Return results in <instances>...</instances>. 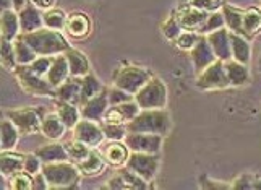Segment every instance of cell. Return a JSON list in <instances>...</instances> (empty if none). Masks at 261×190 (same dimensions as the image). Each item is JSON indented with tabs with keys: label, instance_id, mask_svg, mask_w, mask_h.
<instances>
[{
	"label": "cell",
	"instance_id": "1",
	"mask_svg": "<svg viewBox=\"0 0 261 190\" xmlns=\"http://www.w3.org/2000/svg\"><path fill=\"white\" fill-rule=\"evenodd\" d=\"M21 38L30 44L38 56H59L71 48L64 33L46 28V26L33 33H21Z\"/></svg>",
	"mask_w": 261,
	"mask_h": 190
},
{
	"label": "cell",
	"instance_id": "2",
	"mask_svg": "<svg viewBox=\"0 0 261 190\" xmlns=\"http://www.w3.org/2000/svg\"><path fill=\"white\" fill-rule=\"evenodd\" d=\"M125 125H127V132L156 133L166 137L172 130V119L166 109H141L133 121Z\"/></svg>",
	"mask_w": 261,
	"mask_h": 190
},
{
	"label": "cell",
	"instance_id": "3",
	"mask_svg": "<svg viewBox=\"0 0 261 190\" xmlns=\"http://www.w3.org/2000/svg\"><path fill=\"white\" fill-rule=\"evenodd\" d=\"M42 174L46 176L49 188L60 190V188H76L82 179V171L78 169L76 162L73 161H57V162H46L42 164Z\"/></svg>",
	"mask_w": 261,
	"mask_h": 190
},
{
	"label": "cell",
	"instance_id": "4",
	"mask_svg": "<svg viewBox=\"0 0 261 190\" xmlns=\"http://www.w3.org/2000/svg\"><path fill=\"white\" fill-rule=\"evenodd\" d=\"M13 74L16 75L18 83L26 94L56 99V88L49 83L46 77L34 74L30 65H18Z\"/></svg>",
	"mask_w": 261,
	"mask_h": 190
},
{
	"label": "cell",
	"instance_id": "5",
	"mask_svg": "<svg viewBox=\"0 0 261 190\" xmlns=\"http://www.w3.org/2000/svg\"><path fill=\"white\" fill-rule=\"evenodd\" d=\"M167 86L159 77L152 75L148 83L135 94V101L141 109H166L167 107Z\"/></svg>",
	"mask_w": 261,
	"mask_h": 190
},
{
	"label": "cell",
	"instance_id": "6",
	"mask_svg": "<svg viewBox=\"0 0 261 190\" xmlns=\"http://www.w3.org/2000/svg\"><path fill=\"white\" fill-rule=\"evenodd\" d=\"M151 72L137 65H123L119 70H115L112 83L114 86L125 89L132 94H137L140 89L151 80Z\"/></svg>",
	"mask_w": 261,
	"mask_h": 190
},
{
	"label": "cell",
	"instance_id": "7",
	"mask_svg": "<svg viewBox=\"0 0 261 190\" xmlns=\"http://www.w3.org/2000/svg\"><path fill=\"white\" fill-rule=\"evenodd\" d=\"M125 166L128 169H132L133 173H137L140 177H143L148 182H152L156 179L159 168H161V158L159 153L154 155V153H137L132 151L130 156L125 162Z\"/></svg>",
	"mask_w": 261,
	"mask_h": 190
},
{
	"label": "cell",
	"instance_id": "8",
	"mask_svg": "<svg viewBox=\"0 0 261 190\" xmlns=\"http://www.w3.org/2000/svg\"><path fill=\"white\" fill-rule=\"evenodd\" d=\"M196 88L204 89V91H216V89L230 88L224 62L216 60L208 68H204L201 74H198L196 75Z\"/></svg>",
	"mask_w": 261,
	"mask_h": 190
},
{
	"label": "cell",
	"instance_id": "9",
	"mask_svg": "<svg viewBox=\"0 0 261 190\" xmlns=\"http://www.w3.org/2000/svg\"><path fill=\"white\" fill-rule=\"evenodd\" d=\"M5 117H8L20 130L21 135H33L41 132L42 114L34 107H21V109H8L5 111Z\"/></svg>",
	"mask_w": 261,
	"mask_h": 190
},
{
	"label": "cell",
	"instance_id": "10",
	"mask_svg": "<svg viewBox=\"0 0 261 190\" xmlns=\"http://www.w3.org/2000/svg\"><path fill=\"white\" fill-rule=\"evenodd\" d=\"M71 130H73V138L88 145L89 148L101 147L106 140L102 125H99V122H94V121L80 119V122Z\"/></svg>",
	"mask_w": 261,
	"mask_h": 190
},
{
	"label": "cell",
	"instance_id": "11",
	"mask_svg": "<svg viewBox=\"0 0 261 190\" xmlns=\"http://www.w3.org/2000/svg\"><path fill=\"white\" fill-rule=\"evenodd\" d=\"M104 187L111 190H145L148 188V180L140 177L127 166H120Z\"/></svg>",
	"mask_w": 261,
	"mask_h": 190
},
{
	"label": "cell",
	"instance_id": "12",
	"mask_svg": "<svg viewBox=\"0 0 261 190\" xmlns=\"http://www.w3.org/2000/svg\"><path fill=\"white\" fill-rule=\"evenodd\" d=\"M163 138L156 133H141V132H128L125 137V143L130 148V151L137 153H161L163 148Z\"/></svg>",
	"mask_w": 261,
	"mask_h": 190
},
{
	"label": "cell",
	"instance_id": "13",
	"mask_svg": "<svg viewBox=\"0 0 261 190\" xmlns=\"http://www.w3.org/2000/svg\"><path fill=\"white\" fill-rule=\"evenodd\" d=\"M190 59H192V63H193V68H195V74H201L204 68H208L213 62L218 60L216 57V54L213 52L211 46L208 39H206V36L201 34L200 41L196 42V46L190 51Z\"/></svg>",
	"mask_w": 261,
	"mask_h": 190
},
{
	"label": "cell",
	"instance_id": "14",
	"mask_svg": "<svg viewBox=\"0 0 261 190\" xmlns=\"http://www.w3.org/2000/svg\"><path fill=\"white\" fill-rule=\"evenodd\" d=\"M213 52L216 54L218 60L227 62L232 59V49H230V31L224 26L221 30H216L210 34H206Z\"/></svg>",
	"mask_w": 261,
	"mask_h": 190
},
{
	"label": "cell",
	"instance_id": "15",
	"mask_svg": "<svg viewBox=\"0 0 261 190\" xmlns=\"http://www.w3.org/2000/svg\"><path fill=\"white\" fill-rule=\"evenodd\" d=\"M107 107H109V99H107V89L104 88L97 96L91 98L83 106H80L82 119L94 121V122H102Z\"/></svg>",
	"mask_w": 261,
	"mask_h": 190
},
{
	"label": "cell",
	"instance_id": "16",
	"mask_svg": "<svg viewBox=\"0 0 261 190\" xmlns=\"http://www.w3.org/2000/svg\"><path fill=\"white\" fill-rule=\"evenodd\" d=\"M175 15H177V20L184 31H198L210 13L184 4L178 10H175Z\"/></svg>",
	"mask_w": 261,
	"mask_h": 190
},
{
	"label": "cell",
	"instance_id": "17",
	"mask_svg": "<svg viewBox=\"0 0 261 190\" xmlns=\"http://www.w3.org/2000/svg\"><path fill=\"white\" fill-rule=\"evenodd\" d=\"M42 10L38 8L34 4L28 2L23 8L18 10V16H20V25H21V33H33L36 30L44 28V16Z\"/></svg>",
	"mask_w": 261,
	"mask_h": 190
},
{
	"label": "cell",
	"instance_id": "18",
	"mask_svg": "<svg viewBox=\"0 0 261 190\" xmlns=\"http://www.w3.org/2000/svg\"><path fill=\"white\" fill-rule=\"evenodd\" d=\"M65 31L70 38L75 39H85L91 33V20L83 12H71L68 13Z\"/></svg>",
	"mask_w": 261,
	"mask_h": 190
},
{
	"label": "cell",
	"instance_id": "19",
	"mask_svg": "<svg viewBox=\"0 0 261 190\" xmlns=\"http://www.w3.org/2000/svg\"><path fill=\"white\" fill-rule=\"evenodd\" d=\"M0 34H2V39L12 42L21 34L20 16H18V12L15 8H7V10L2 12V16H0Z\"/></svg>",
	"mask_w": 261,
	"mask_h": 190
},
{
	"label": "cell",
	"instance_id": "20",
	"mask_svg": "<svg viewBox=\"0 0 261 190\" xmlns=\"http://www.w3.org/2000/svg\"><path fill=\"white\" fill-rule=\"evenodd\" d=\"M261 33V8L258 7H248L244 10V16H242V33L248 41L255 39Z\"/></svg>",
	"mask_w": 261,
	"mask_h": 190
},
{
	"label": "cell",
	"instance_id": "21",
	"mask_svg": "<svg viewBox=\"0 0 261 190\" xmlns=\"http://www.w3.org/2000/svg\"><path fill=\"white\" fill-rule=\"evenodd\" d=\"M130 153L132 151L125 141H109L102 150L106 162L109 166H114V168L125 166V162H127Z\"/></svg>",
	"mask_w": 261,
	"mask_h": 190
},
{
	"label": "cell",
	"instance_id": "22",
	"mask_svg": "<svg viewBox=\"0 0 261 190\" xmlns=\"http://www.w3.org/2000/svg\"><path fill=\"white\" fill-rule=\"evenodd\" d=\"M82 94V77H68L64 83L56 88V99L80 106Z\"/></svg>",
	"mask_w": 261,
	"mask_h": 190
},
{
	"label": "cell",
	"instance_id": "23",
	"mask_svg": "<svg viewBox=\"0 0 261 190\" xmlns=\"http://www.w3.org/2000/svg\"><path fill=\"white\" fill-rule=\"evenodd\" d=\"M67 125L62 122V119L57 115V112L46 114L42 117V124H41V133L50 141H59L67 132Z\"/></svg>",
	"mask_w": 261,
	"mask_h": 190
},
{
	"label": "cell",
	"instance_id": "24",
	"mask_svg": "<svg viewBox=\"0 0 261 190\" xmlns=\"http://www.w3.org/2000/svg\"><path fill=\"white\" fill-rule=\"evenodd\" d=\"M224 67H226V74H227L229 83H230L232 88L245 86L250 81V68H248V65H244V63L230 59L227 62H224Z\"/></svg>",
	"mask_w": 261,
	"mask_h": 190
},
{
	"label": "cell",
	"instance_id": "25",
	"mask_svg": "<svg viewBox=\"0 0 261 190\" xmlns=\"http://www.w3.org/2000/svg\"><path fill=\"white\" fill-rule=\"evenodd\" d=\"M70 77V67H68V60L65 57V54H59V56L54 57L52 65L47 72L46 78L49 80V83L57 88L60 86L64 81Z\"/></svg>",
	"mask_w": 261,
	"mask_h": 190
},
{
	"label": "cell",
	"instance_id": "26",
	"mask_svg": "<svg viewBox=\"0 0 261 190\" xmlns=\"http://www.w3.org/2000/svg\"><path fill=\"white\" fill-rule=\"evenodd\" d=\"M64 54L68 60L70 77H85L88 74H91L89 72V60L82 51H78L75 48H68Z\"/></svg>",
	"mask_w": 261,
	"mask_h": 190
},
{
	"label": "cell",
	"instance_id": "27",
	"mask_svg": "<svg viewBox=\"0 0 261 190\" xmlns=\"http://www.w3.org/2000/svg\"><path fill=\"white\" fill-rule=\"evenodd\" d=\"M107 164L106 159H104V155L102 151H97L96 148H93L89 151V155L83 159L76 162L78 169L82 171L83 176H97L101 174L104 171V166Z\"/></svg>",
	"mask_w": 261,
	"mask_h": 190
},
{
	"label": "cell",
	"instance_id": "28",
	"mask_svg": "<svg viewBox=\"0 0 261 190\" xmlns=\"http://www.w3.org/2000/svg\"><path fill=\"white\" fill-rule=\"evenodd\" d=\"M230 49H232V59L237 60L244 65H250L251 62V42L244 38V36L230 33Z\"/></svg>",
	"mask_w": 261,
	"mask_h": 190
},
{
	"label": "cell",
	"instance_id": "29",
	"mask_svg": "<svg viewBox=\"0 0 261 190\" xmlns=\"http://www.w3.org/2000/svg\"><path fill=\"white\" fill-rule=\"evenodd\" d=\"M24 156L21 153H15L12 150L2 151L0 155V173H2L4 177H8L18 171L24 169Z\"/></svg>",
	"mask_w": 261,
	"mask_h": 190
},
{
	"label": "cell",
	"instance_id": "30",
	"mask_svg": "<svg viewBox=\"0 0 261 190\" xmlns=\"http://www.w3.org/2000/svg\"><path fill=\"white\" fill-rule=\"evenodd\" d=\"M42 161V164L46 162H57V161H68V155L67 150L64 147V143H57L52 141L49 145H44V147H39L34 151Z\"/></svg>",
	"mask_w": 261,
	"mask_h": 190
},
{
	"label": "cell",
	"instance_id": "31",
	"mask_svg": "<svg viewBox=\"0 0 261 190\" xmlns=\"http://www.w3.org/2000/svg\"><path fill=\"white\" fill-rule=\"evenodd\" d=\"M56 112L62 119V122L67 125L68 130L73 129V127L80 122V119H82L80 107L76 104H71L67 101H59V99H56Z\"/></svg>",
	"mask_w": 261,
	"mask_h": 190
},
{
	"label": "cell",
	"instance_id": "32",
	"mask_svg": "<svg viewBox=\"0 0 261 190\" xmlns=\"http://www.w3.org/2000/svg\"><path fill=\"white\" fill-rule=\"evenodd\" d=\"M20 135L21 133L18 130V127L8 117H4L2 125H0V147H2V151L13 150L18 140H20Z\"/></svg>",
	"mask_w": 261,
	"mask_h": 190
},
{
	"label": "cell",
	"instance_id": "33",
	"mask_svg": "<svg viewBox=\"0 0 261 190\" xmlns=\"http://www.w3.org/2000/svg\"><path fill=\"white\" fill-rule=\"evenodd\" d=\"M221 12L224 15V21H226V28L230 33L240 34L242 33V16H244V10L239 7H233L230 4L224 2Z\"/></svg>",
	"mask_w": 261,
	"mask_h": 190
},
{
	"label": "cell",
	"instance_id": "34",
	"mask_svg": "<svg viewBox=\"0 0 261 190\" xmlns=\"http://www.w3.org/2000/svg\"><path fill=\"white\" fill-rule=\"evenodd\" d=\"M102 85L101 81L97 80L96 75L88 74L85 77H82V94H80V106H83L86 101H89L91 98L97 96L99 93L102 91ZM78 106V107H80Z\"/></svg>",
	"mask_w": 261,
	"mask_h": 190
},
{
	"label": "cell",
	"instance_id": "35",
	"mask_svg": "<svg viewBox=\"0 0 261 190\" xmlns=\"http://www.w3.org/2000/svg\"><path fill=\"white\" fill-rule=\"evenodd\" d=\"M13 48H15V57H16L18 65H31V63L38 59V54H36L30 44L21 38V34L13 41Z\"/></svg>",
	"mask_w": 261,
	"mask_h": 190
},
{
	"label": "cell",
	"instance_id": "36",
	"mask_svg": "<svg viewBox=\"0 0 261 190\" xmlns=\"http://www.w3.org/2000/svg\"><path fill=\"white\" fill-rule=\"evenodd\" d=\"M42 16H44V26H46V28L57 30V31L65 30L68 15L64 10L54 7V8H49V10H44Z\"/></svg>",
	"mask_w": 261,
	"mask_h": 190
},
{
	"label": "cell",
	"instance_id": "37",
	"mask_svg": "<svg viewBox=\"0 0 261 190\" xmlns=\"http://www.w3.org/2000/svg\"><path fill=\"white\" fill-rule=\"evenodd\" d=\"M34 185V179L26 171H18V173L7 177V187L12 190H31Z\"/></svg>",
	"mask_w": 261,
	"mask_h": 190
},
{
	"label": "cell",
	"instance_id": "38",
	"mask_svg": "<svg viewBox=\"0 0 261 190\" xmlns=\"http://www.w3.org/2000/svg\"><path fill=\"white\" fill-rule=\"evenodd\" d=\"M0 59H2V67L8 72H15L18 67V62L15 57V48L12 41L2 39L0 42Z\"/></svg>",
	"mask_w": 261,
	"mask_h": 190
},
{
	"label": "cell",
	"instance_id": "39",
	"mask_svg": "<svg viewBox=\"0 0 261 190\" xmlns=\"http://www.w3.org/2000/svg\"><path fill=\"white\" fill-rule=\"evenodd\" d=\"M64 147L67 150V155H68V159L70 161H73V162H80V161H83L88 155H89V151H91L93 148H89L88 145L82 143V141H78V140H70L67 143H64Z\"/></svg>",
	"mask_w": 261,
	"mask_h": 190
},
{
	"label": "cell",
	"instance_id": "40",
	"mask_svg": "<svg viewBox=\"0 0 261 190\" xmlns=\"http://www.w3.org/2000/svg\"><path fill=\"white\" fill-rule=\"evenodd\" d=\"M224 26H226V21H224L222 12L221 10H216V12H211L208 15V18H206V20L203 21V25L200 26V30H198L196 33L206 36V34H210V33H213L216 30L224 28Z\"/></svg>",
	"mask_w": 261,
	"mask_h": 190
},
{
	"label": "cell",
	"instance_id": "41",
	"mask_svg": "<svg viewBox=\"0 0 261 190\" xmlns=\"http://www.w3.org/2000/svg\"><path fill=\"white\" fill-rule=\"evenodd\" d=\"M182 26H180L178 20H177V15L175 12L172 15H169L166 20L163 21V25H161V33L164 34V38L169 39V41H175L180 34H182Z\"/></svg>",
	"mask_w": 261,
	"mask_h": 190
},
{
	"label": "cell",
	"instance_id": "42",
	"mask_svg": "<svg viewBox=\"0 0 261 190\" xmlns=\"http://www.w3.org/2000/svg\"><path fill=\"white\" fill-rule=\"evenodd\" d=\"M102 130L106 135V140L109 141H123L127 137V125L125 124H111L102 122Z\"/></svg>",
	"mask_w": 261,
	"mask_h": 190
},
{
	"label": "cell",
	"instance_id": "43",
	"mask_svg": "<svg viewBox=\"0 0 261 190\" xmlns=\"http://www.w3.org/2000/svg\"><path fill=\"white\" fill-rule=\"evenodd\" d=\"M232 188L237 190H261V177L253 174H242L233 180Z\"/></svg>",
	"mask_w": 261,
	"mask_h": 190
},
{
	"label": "cell",
	"instance_id": "44",
	"mask_svg": "<svg viewBox=\"0 0 261 190\" xmlns=\"http://www.w3.org/2000/svg\"><path fill=\"white\" fill-rule=\"evenodd\" d=\"M200 38H201V34H198L196 31H182V34L174 41V44L180 51L190 52L196 46V42L200 41Z\"/></svg>",
	"mask_w": 261,
	"mask_h": 190
},
{
	"label": "cell",
	"instance_id": "45",
	"mask_svg": "<svg viewBox=\"0 0 261 190\" xmlns=\"http://www.w3.org/2000/svg\"><path fill=\"white\" fill-rule=\"evenodd\" d=\"M107 99H109V106H119L123 103H128L135 99V94L125 91V89H120L117 86H112L107 89Z\"/></svg>",
	"mask_w": 261,
	"mask_h": 190
},
{
	"label": "cell",
	"instance_id": "46",
	"mask_svg": "<svg viewBox=\"0 0 261 190\" xmlns=\"http://www.w3.org/2000/svg\"><path fill=\"white\" fill-rule=\"evenodd\" d=\"M185 4L198 8V10L211 13V12H216V10H221L222 5H224V0H187Z\"/></svg>",
	"mask_w": 261,
	"mask_h": 190
},
{
	"label": "cell",
	"instance_id": "47",
	"mask_svg": "<svg viewBox=\"0 0 261 190\" xmlns=\"http://www.w3.org/2000/svg\"><path fill=\"white\" fill-rule=\"evenodd\" d=\"M54 57H56V56H38V59H36L30 67H31V70L34 72V74L46 77L50 65H52V62H54Z\"/></svg>",
	"mask_w": 261,
	"mask_h": 190
},
{
	"label": "cell",
	"instance_id": "48",
	"mask_svg": "<svg viewBox=\"0 0 261 190\" xmlns=\"http://www.w3.org/2000/svg\"><path fill=\"white\" fill-rule=\"evenodd\" d=\"M41 169H42V161L36 153H30V155L24 156V169L23 171L34 176V174L41 173Z\"/></svg>",
	"mask_w": 261,
	"mask_h": 190
},
{
	"label": "cell",
	"instance_id": "49",
	"mask_svg": "<svg viewBox=\"0 0 261 190\" xmlns=\"http://www.w3.org/2000/svg\"><path fill=\"white\" fill-rule=\"evenodd\" d=\"M102 122H111V124H127L125 122V117L120 112V109L117 106H109L107 111L104 114V119Z\"/></svg>",
	"mask_w": 261,
	"mask_h": 190
},
{
	"label": "cell",
	"instance_id": "50",
	"mask_svg": "<svg viewBox=\"0 0 261 190\" xmlns=\"http://www.w3.org/2000/svg\"><path fill=\"white\" fill-rule=\"evenodd\" d=\"M200 187L201 188H218V190H222V188H232V184H224V182H219V180H214V179H210L206 176H201L200 177Z\"/></svg>",
	"mask_w": 261,
	"mask_h": 190
},
{
	"label": "cell",
	"instance_id": "51",
	"mask_svg": "<svg viewBox=\"0 0 261 190\" xmlns=\"http://www.w3.org/2000/svg\"><path fill=\"white\" fill-rule=\"evenodd\" d=\"M33 179H34V185H33L34 190H46V188H49L47 179H46V176L42 174V171H41V173H38V174H34Z\"/></svg>",
	"mask_w": 261,
	"mask_h": 190
},
{
	"label": "cell",
	"instance_id": "52",
	"mask_svg": "<svg viewBox=\"0 0 261 190\" xmlns=\"http://www.w3.org/2000/svg\"><path fill=\"white\" fill-rule=\"evenodd\" d=\"M31 4H34L38 8H41V10H49V8H54V5H56V0H30Z\"/></svg>",
	"mask_w": 261,
	"mask_h": 190
},
{
	"label": "cell",
	"instance_id": "53",
	"mask_svg": "<svg viewBox=\"0 0 261 190\" xmlns=\"http://www.w3.org/2000/svg\"><path fill=\"white\" fill-rule=\"evenodd\" d=\"M30 2V0H10V4H12V7L15 8V10L18 12V10H20V8H23L26 4H28Z\"/></svg>",
	"mask_w": 261,
	"mask_h": 190
}]
</instances>
